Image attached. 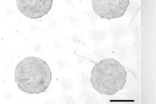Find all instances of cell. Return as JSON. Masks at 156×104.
Wrapping results in <instances>:
<instances>
[{
	"instance_id": "6da1fadb",
	"label": "cell",
	"mask_w": 156,
	"mask_h": 104,
	"mask_svg": "<svg viewBox=\"0 0 156 104\" xmlns=\"http://www.w3.org/2000/svg\"><path fill=\"white\" fill-rule=\"evenodd\" d=\"M14 77L18 88L24 93L40 94L49 87L52 74L46 61L37 57H29L17 64Z\"/></svg>"
},
{
	"instance_id": "7a4b0ae2",
	"label": "cell",
	"mask_w": 156,
	"mask_h": 104,
	"mask_svg": "<svg viewBox=\"0 0 156 104\" xmlns=\"http://www.w3.org/2000/svg\"><path fill=\"white\" fill-rule=\"evenodd\" d=\"M126 79L127 73L124 68L113 58L99 61L91 71V86L101 94L117 93L123 88Z\"/></svg>"
},
{
	"instance_id": "3957f363",
	"label": "cell",
	"mask_w": 156,
	"mask_h": 104,
	"mask_svg": "<svg viewBox=\"0 0 156 104\" xmlns=\"http://www.w3.org/2000/svg\"><path fill=\"white\" fill-rule=\"evenodd\" d=\"M129 5V0H92L94 13L105 19H112L122 16Z\"/></svg>"
},
{
	"instance_id": "277c9868",
	"label": "cell",
	"mask_w": 156,
	"mask_h": 104,
	"mask_svg": "<svg viewBox=\"0 0 156 104\" xmlns=\"http://www.w3.org/2000/svg\"><path fill=\"white\" fill-rule=\"evenodd\" d=\"M16 2L23 15L31 19H38L50 11L53 0H16Z\"/></svg>"
}]
</instances>
